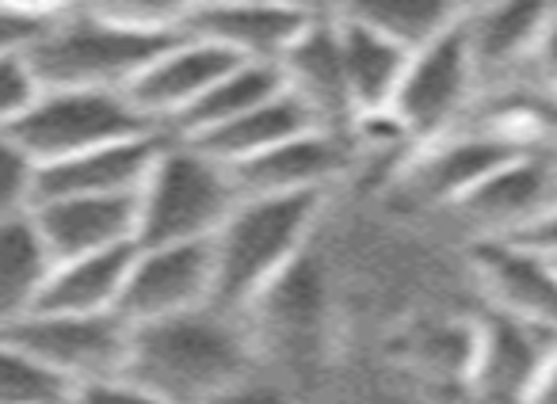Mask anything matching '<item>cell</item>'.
I'll list each match as a JSON object with an SVG mask.
<instances>
[{"label": "cell", "instance_id": "cell-1", "mask_svg": "<svg viewBox=\"0 0 557 404\" xmlns=\"http://www.w3.org/2000/svg\"><path fill=\"white\" fill-rule=\"evenodd\" d=\"M126 374L172 404H210L256 374V332L218 302L134 325Z\"/></svg>", "mask_w": 557, "mask_h": 404}, {"label": "cell", "instance_id": "cell-2", "mask_svg": "<svg viewBox=\"0 0 557 404\" xmlns=\"http://www.w3.org/2000/svg\"><path fill=\"white\" fill-rule=\"evenodd\" d=\"M321 206L325 194H240L225 226L210 237L214 302L248 317L302 264Z\"/></svg>", "mask_w": 557, "mask_h": 404}, {"label": "cell", "instance_id": "cell-3", "mask_svg": "<svg viewBox=\"0 0 557 404\" xmlns=\"http://www.w3.org/2000/svg\"><path fill=\"white\" fill-rule=\"evenodd\" d=\"M240 202L237 179L195 141L164 134L138 191V244L210 241Z\"/></svg>", "mask_w": 557, "mask_h": 404}, {"label": "cell", "instance_id": "cell-4", "mask_svg": "<svg viewBox=\"0 0 557 404\" xmlns=\"http://www.w3.org/2000/svg\"><path fill=\"white\" fill-rule=\"evenodd\" d=\"M164 42L172 39L131 31V27H119L81 9L35 31L27 39V58H32L42 88L131 92V85L141 77V70L153 62Z\"/></svg>", "mask_w": 557, "mask_h": 404}, {"label": "cell", "instance_id": "cell-5", "mask_svg": "<svg viewBox=\"0 0 557 404\" xmlns=\"http://www.w3.org/2000/svg\"><path fill=\"white\" fill-rule=\"evenodd\" d=\"M138 134H161L138 103L126 92H100V88H42L35 108L20 118L12 138L39 161V168L70 161L88 149L111 146V141L138 138Z\"/></svg>", "mask_w": 557, "mask_h": 404}, {"label": "cell", "instance_id": "cell-6", "mask_svg": "<svg viewBox=\"0 0 557 404\" xmlns=\"http://www.w3.org/2000/svg\"><path fill=\"white\" fill-rule=\"evenodd\" d=\"M481 92L478 65H473L466 27L440 35L424 50H412L409 70L394 96L389 118L412 149L470 123V108Z\"/></svg>", "mask_w": 557, "mask_h": 404}, {"label": "cell", "instance_id": "cell-7", "mask_svg": "<svg viewBox=\"0 0 557 404\" xmlns=\"http://www.w3.org/2000/svg\"><path fill=\"white\" fill-rule=\"evenodd\" d=\"M557 355V325L485 310L473 320L466 386L478 404H534Z\"/></svg>", "mask_w": 557, "mask_h": 404}, {"label": "cell", "instance_id": "cell-8", "mask_svg": "<svg viewBox=\"0 0 557 404\" xmlns=\"http://www.w3.org/2000/svg\"><path fill=\"white\" fill-rule=\"evenodd\" d=\"M24 348H32L50 370H58L73 389L88 381L119 378L131 358L134 325L123 313H32L9 328Z\"/></svg>", "mask_w": 557, "mask_h": 404}, {"label": "cell", "instance_id": "cell-9", "mask_svg": "<svg viewBox=\"0 0 557 404\" xmlns=\"http://www.w3.org/2000/svg\"><path fill=\"white\" fill-rule=\"evenodd\" d=\"M214 302V252L210 241L138 244L126 272L123 313L131 325H153L164 317L202 310Z\"/></svg>", "mask_w": 557, "mask_h": 404}, {"label": "cell", "instance_id": "cell-10", "mask_svg": "<svg viewBox=\"0 0 557 404\" xmlns=\"http://www.w3.org/2000/svg\"><path fill=\"white\" fill-rule=\"evenodd\" d=\"M557 206L554 149H527L481 179L455 214L481 237H519Z\"/></svg>", "mask_w": 557, "mask_h": 404}, {"label": "cell", "instance_id": "cell-11", "mask_svg": "<svg viewBox=\"0 0 557 404\" xmlns=\"http://www.w3.org/2000/svg\"><path fill=\"white\" fill-rule=\"evenodd\" d=\"M516 153H527V149L511 146L508 138L485 130V126L466 123L458 130L443 134V138L409 149V164L401 168V187L417 202L455 211L481 179H488Z\"/></svg>", "mask_w": 557, "mask_h": 404}, {"label": "cell", "instance_id": "cell-12", "mask_svg": "<svg viewBox=\"0 0 557 404\" xmlns=\"http://www.w3.org/2000/svg\"><path fill=\"white\" fill-rule=\"evenodd\" d=\"M237 65V58L222 47L199 39V35H180L157 50L153 62L141 70L131 85V100L161 134H172L187 118V111Z\"/></svg>", "mask_w": 557, "mask_h": 404}, {"label": "cell", "instance_id": "cell-13", "mask_svg": "<svg viewBox=\"0 0 557 404\" xmlns=\"http://www.w3.org/2000/svg\"><path fill=\"white\" fill-rule=\"evenodd\" d=\"M557 20V0H481L462 16L481 88L516 80Z\"/></svg>", "mask_w": 557, "mask_h": 404}, {"label": "cell", "instance_id": "cell-14", "mask_svg": "<svg viewBox=\"0 0 557 404\" xmlns=\"http://www.w3.org/2000/svg\"><path fill=\"white\" fill-rule=\"evenodd\" d=\"M278 73L287 80L290 96L313 115L321 130L348 134L356 130V111H351L348 77H344V50L341 27L333 12L321 4L318 16L306 24V31L295 39V47L283 54Z\"/></svg>", "mask_w": 557, "mask_h": 404}, {"label": "cell", "instance_id": "cell-15", "mask_svg": "<svg viewBox=\"0 0 557 404\" xmlns=\"http://www.w3.org/2000/svg\"><path fill=\"white\" fill-rule=\"evenodd\" d=\"M473 272L488 310L557 325V260L523 237H481L473 244Z\"/></svg>", "mask_w": 557, "mask_h": 404}, {"label": "cell", "instance_id": "cell-16", "mask_svg": "<svg viewBox=\"0 0 557 404\" xmlns=\"http://www.w3.org/2000/svg\"><path fill=\"white\" fill-rule=\"evenodd\" d=\"M35 222L54 260L138 244V194H42Z\"/></svg>", "mask_w": 557, "mask_h": 404}, {"label": "cell", "instance_id": "cell-17", "mask_svg": "<svg viewBox=\"0 0 557 404\" xmlns=\"http://www.w3.org/2000/svg\"><path fill=\"white\" fill-rule=\"evenodd\" d=\"M351 153L356 141L348 134L313 126L230 172L240 194H325L329 184L348 168Z\"/></svg>", "mask_w": 557, "mask_h": 404}, {"label": "cell", "instance_id": "cell-18", "mask_svg": "<svg viewBox=\"0 0 557 404\" xmlns=\"http://www.w3.org/2000/svg\"><path fill=\"white\" fill-rule=\"evenodd\" d=\"M318 12L321 4H202L187 31L237 62L278 65Z\"/></svg>", "mask_w": 557, "mask_h": 404}, {"label": "cell", "instance_id": "cell-19", "mask_svg": "<svg viewBox=\"0 0 557 404\" xmlns=\"http://www.w3.org/2000/svg\"><path fill=\"white\" fill-rule=\"evenodd\" d=\"M161 141L164 134H138V138L111 141L70 161L47 164L39 176V199L42 194H138Z\"/></svg>", "mask_w": 557, "mask_h": 404}, {"label": "cell", "instance_id": "cell-20", "mask_svg": "<svg viewBox=\"0 0 557 404\" xmlns=\"http://www.w3.org/2000/svg\"><path fill=\"white\" fill-rule=\"evenodd\" d=\"M54 264L58 260L35 222V211L0 222V332L39 310Z\"/></svg>", "mask_w": 557, "mask_h": 404}, {"label": "cell", "instance_id": "cell-21", "mask_svg": "<svg viewBox=\"0 0 557 404\" xmlns=\"http://www.w3.org/2000/svg\"><path fill=\"white\" fill-rule=\"evenodd\" d=\"M336 27H341L344 77H348L356 126L367 123V118L389 115L412 54L405 47H397V42H389L386 35L371 31V27L348 24V20H336Z\"/></svg>", "mask_w": 557, "mask_h": 404}, {"label": "cell", "instance_id": "cell-22", "mask_svg": "<svg viewBox=\"0 0 557 404\" xmlns=\"http://www.w3.org/2000/svg\"><path fill=\"white\" fill-rule=\"evenodd\" d=\"M325 9L336 20L386 35L412 54L462 24L466 0H325Z\"/></svg>", "mask_w": 557, "mask_h": 404}, {"label": "cell", "instance_id": "cell-23", "mask_svg": "<svg viewBox=\"0 0 557 404\" xmlns=\"http://www.w3.org/2000/svg\"><path fill=\"white\" fill-rule=\"evenodd\" d=\"M313 126L318 123H313L310 111L290 96V88H283L278 96L263 100L260 108L245 111V115L233 118V123L218 126V130L202 134V138H184V141H195L199 149H207L225 168H237V164L283 146V141L295 138V134L313 130Z\"/></svg>", "mask_w": 557, "mask_h": 404}, {"label": "cell", "instance_id": "cell-24", "mask_svg": "<svg viewBox=\"0 0 557 404\" xmlns=\"http://www.w3.org/2000/svg\"><path fill=\"white\" fill-rule=\"evenodd\" d=\"M134 249H138V244H131V249L92 252V256L58 260L39 310H47V313H119Z\"/></svg>", "mask_w": 557, "mask_h": 404}, {"label": "cell", "instance_id": "cell-25", "mask_svg": "<svg viewBox=\"0 0 557 404\" xmlns=\"http://www.w3.org/2000/svg\"><path fill=\"white\" fill-rule=\"evenodd\" d=\"M287 88L278 65L271 62H237L191 111H187L184 123L172 130V138H202V134L218 130V126L233 123L245 111L260 108L263 100L278 96Z\"/></svg>", "mask_w": 557, "mask_h": 404}, {"label": "cell", "instance_id": "cell-26", "mask_svg": "<svg viewBox=\"0 0 557 404\" xmlns=\"http://www.w3.org/2000/svg\"><path fill=\"white\" fill-rule=\"evenodd\" d=\"M73 386L12 332H0V404H70Z\"/></svg>", "mask_w": 557, "mask_h": 404}, {"label": "cell", "instance_id": "cell-27", "mask_svg": "<svg viewBox=\"0 0 557 404\" xmlns=\"http://www.w3.org/2000/svg\"><path fill=\"white\" fill-rule=\"evenodd\" d=\"M202 0H85V12L157 39H176L199 16Z\"/></svg>", "mask_w": 557, "mask_h": 404}, {"label": "cell", "instance_id": "cell-28", "mask_svg": "<svg viewBox=\"0 0 557 404\" xmlns=\"http://www.w3.org/2000/svg\"><path fill=\"white\" fill-rule=\"evenodd\" d=\"M39 161L12 134H0V222L32 214L39 202Z\"/></svg>", "mask_w": 557, "mask_h": 404}, {"label": "cell", "instance_id": "cell-29", "mask_svg": "<svg viewBox=\"0 0 557 404\" xmlns=\"http://www.w3.org/2000/svg\"><path fill=\"white\" fill-rule=\"evenodd\" d=\"M42 96V80L27 58V42L16 50H0V134H12L20 118Z\"/></svg>", "mask_w": 557, "mask_h": 404}, {"label": "cell", "instance_id": "cell-30", "mask_svg": "<svg viewBox=\"0 0 557 404\" xmlns=\"http://www.w3.org/2000/svg\"><path fill=\"white\" fill-rule=\"evenodd\" d=\"M70 404H172V401H164L161 393H153L149 386L134 381L131 374H119V378L77 386L70 396Z\"/></svg>", "mask_w": 557, "mask_h": 404}, {"label": "cell", "instance_id": "cell-31", "mask_svg": "<svg viewBox=\"0 0 557 404\" xmlns=\"http://www.w3.org/2000/svg\"><path fill=\"white\" fill-rule=\"evenodd\" d=\"M81 9H85V0H0V16L16 20L32 31H42Z\"/></svg>", "mask_w": 557, "mask_h": 404}, {"label": "cell", "instance_id": "cell-32", "mask_svg": "<svg viewBox=\"0 0 557 404\" xmlns=\"http://www.w3.org/2000/svg\"><path fill=\"white\" fill-rule=\"evenodd\" d=\"M527 77H531L549 100H557V20L546 31V39H542L539 54H534L531 65H527Z\"/></svg>", "mask_w": 557, "mask_h": 404}, {"label": "cell", "instance_id": "cell-33", "mask_svg": "<svg viewBox=\"0 0 557 404\" xmlns=\"http://www.w3.org/2000/svg\"><path fill=\"white\" fill-rule=\"evenodd\" d=\"M210 404H287V401H283L275 389H263L260 381H256V374H252V378H245L240 386H233L230 393L214 396Z\"/></svg>", "mask_w": 557, "mask_h": 404}, {"label": "cell", "instance_id": "cell-34", "mask_svg": "<svg viewBox=\"0 0 557 404\" xmlns=\"http://www.w3.org/2000/svg\"><path fill=\"white\" fill-rule=\"evenodd\" d=\"M519 237H523L527 244H534V249H542L546 256L557 260V206L546 214V218H539L531 229H527V233H519Z\"/></svg>", "mask_w": 557, "mask_h": 404}, {"label": "cell", "instance_id": "cell-35", "mask_svg": "<svg viewBox=\"0 0 557 404\" xmlns=\"http://www.w3.org/2000/svg\"><path fill=\"white\" fill-rule=\"evenodd\" d=\"M32 27H24V24H16V20H9V16H0V50H16V47H24L27 39H32Z\"/></svg>", "mask_w": 557, "mask_h": 404}, {"label": "cell", "instance_id": "cell-36", "mask_svg": "<svg viewBox=\"0 0 557 404\" xmlns=\"http://www.w3.org/2000/svg\"><path fill=\"white\" fill-rule=\"evenodd\" d=\"M534 404H557V355H554V366H549L546 381H542L539 396H534Z\"/></svg>", "mask_w": 557, "mask_h": 404}, {"label": "cell", "instance_id": "cell-37", "mask_svg": "<svg viewBox=\"0 0 557 404\" xmlns=\"http://www.w3.org/2000/svg\"><path fill=\"white\" fill-rule=\"evenodd\" d=\"M202 4H321V0H202Z\"/></svg>", "mask_w": 557, "mask_h": 404}, {"label": "cell", "instance_id": "cell-38", "mask_svg": "<svg viewBox=\"0 0 557 404\" xmlns=\"http://www.w3.org/2000/svg\"><path fill=\"white\" fill-rule=\"evenodd\" d=\"M473 4H481V0H466V12H470V9H473Z\"/></svg>", "mask_w": 557, "mask_h": 404}, {"label": "cell", "instance_id": "cell-39", "mask_svg": "<svg viewBox=\"0 0 557 404\" xmlns=\"http://www.w3.org/2000/svg\"><path fill=\"white\" fill-rule=\"evenodd\" d=\"M554 156H557V149H554Z\"/></svg>", "mask_w": 557, "mask_h": 404}, {"label": "cell", "instance_id": "cell-40", "mask_svg": "<svg viewBox=\"0 0 557 404\" xmlns=\"http://www.w3.org/2000/svg\"><path fill=\"white\" fill-rule=\"evenodd\" d=\"M321 4H325V0H321Z\"/></svg>", "mask_w": 557, "mask_h": 404}]
</instances>
